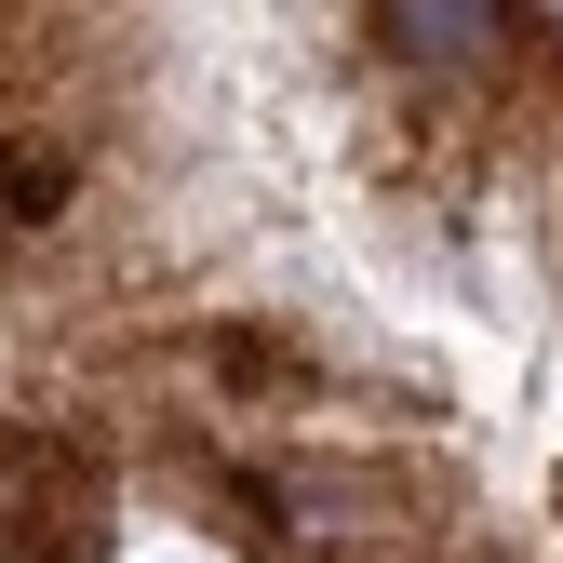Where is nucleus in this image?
Instances as JSON below:
<instances>
[{
    "label": "nucleus",
    "instance_id": "1",
    "mask_svg": "<svg viewBox=\"0 0 563 563\" xmlns=\"http://www.w3.org/2000/svg\"><path fill=\"white\" fill-rule=\"evenodd\" d=\"M0 229L121 497L242 563H563L550 0H0Z\"/></svg>",
    "mask_w": 563,
    "mask_h": 563
},
{
    "label": "nucleus",
    "instance_id": "2",
    "mask_svg": "<svg viewBox=\"0 0 563 563\" xmlns=\"http://www.w3.org/2000/svg\"><path fill=\"white\" fill-rule=\"evenodd\" d=\"M108 537H121V456L67 402L27 309V255L0 229V563H108Z\"/></svg>",
    "mask_w": 563,
    "mask_h": 563
}]
</instances>
